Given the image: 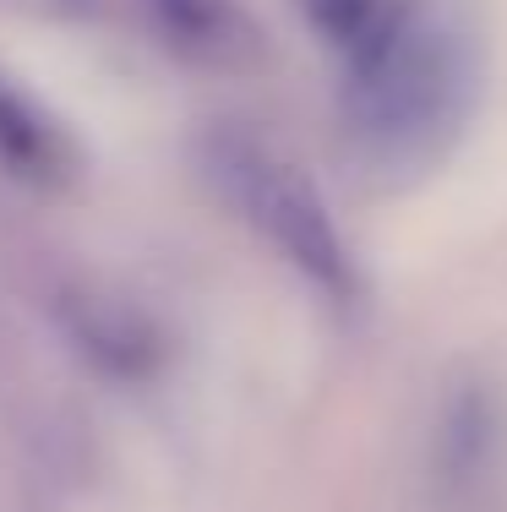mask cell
<instances>
[{"instance_id": "obj_1", "label": "cell", "mask_w": 507, "mask_h": 512, "mask_svg": "<svg viewBox=\"0 0 507 512\" xmlns=\"http://www.w3.org/2000/svg\"><path fill=\"white\" fill-rule=\"evenodd\" d=\"M469 104V60L458 39L398 6L366 44L344 55V126L366 164L415 169L442 153Z\"/></svg>"}, {"instance_id": "obj_2", "label": "cell", "mask_w": 507, "mask_h": 512, "mask_svg": "<svg viewBox=\"0 0 507 512\" xmlns=\"http://www.w3.org/2000/svg\"><path fill=\"white\" fill-rule=\"evenodd\" d=\"M202 175L213 191L268 240L273 251L295 267L300 278L322 289L328 300L355 295V262H349L344 240H338L322 197L284 164L268 142L246 137V131H213L202 142Z\"/></svg>"}, {"instance_id": "obj_3", "label": "cell", "mask_w": 507, "mask_h": 512, "mask_svg": "<svg viewBox=\"0 0 507 512\" xmlns=\"http://www.w3.org/2000/svg\"><path fill=\"white\" fill-rule=\"evenodd\" d=\"M507 480V420L497 393H458L437 431V496L448 512H497Z\"/></svg>"}, {"instance_id": "obj_4", "label": "cell", "mask_w": 507, "mask_h": 512, "mask_svg": "<svg viewBox=\"0 0 507 512\" xmlns=\"http://www.w3.org/2000/svg\"><path fill=\"white\" fill-rule=\"evenodd\" d=\"M137 28H148L169 55L208 71H251L268 44L235 0H137Z\"/></svg>"}, {"instance_id": "obj_5", "label": "cell", "mask_w": 507, "mask_h": 512, "mask_svg": "<svg viewBox=\"0 0 507 512\" xmlns=\"http://www.w3.org/2000/svg\"><path fill=\"white\" fill-rule=\"evenodd\" d=\"M71 338L115 376H148L159 360V333L137 311L99 306V300H71Z\"/></svg>"}, {"instance_id": "obj_6", "label": "cell", "mask_w": 507, "mask_h": 512, "mask_svg": "<svg viewBox=\"0 0 507 512\" xmlns=\"http://www.w3.org/2000/svg\"><path fill=\"white\" fill-rule=\"evenodd\" d=\"M0 158L11 164V175L22 180H60L71 169V148L66 137H60V126L39 115L28 99H22L17 88H6L0 82Z\"/></svg>"}, {"instance_id": "obj_7", "label": "cell", "mask_w": 507, "mask_h": 512, "mask_svg": "<svg viewBox=\"0 0 507 512\" xmlns=\"http://www.w3.org/2000/svg\"><path fill=\"white\" fill-rule=\"evenodd\" d=\"M398 6H404V0H306L317 33L333 44L338 55H349L355 44H366Z\"/></svg>"}, {"instance_id": "obj_8", "label": "cell", "mask_w": 507, "mask_h": 512, "mask_svg": "<svg viewBox=\"0 0 507 512\" xmlns=\"http://www.w3.org/2000/svg\"><path fill=\"white\" fill-rule=\"evenodd\" d=\"M77 17H99V22H131L137 17V0H60Z\"/></svg>"}]
</instances>
